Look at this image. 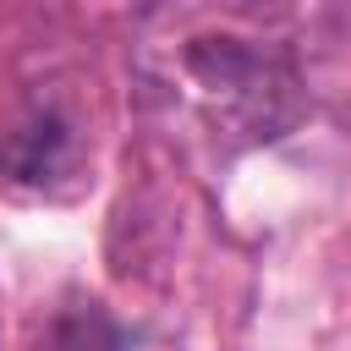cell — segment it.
Masks as SVG:
<instances>
[{"instance_id": "1", "label": "cell", "mask_w": 351, "mask_h": 351, "mask_svg": "<svg viewBox=\"0 0 351 351\" xmlns=\"http://www.w3.org/2000/svg\"><path fill=\"white\" fill-rule=\"evenodd\" d=\"M192 77V99L208 126L236 132L247 143H269L296 121V71L285 55L241 38H197L181 55Z\"/></svg>"}]
</instances>
